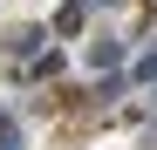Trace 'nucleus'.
Here are the masks:
<instances>
[{
    "instance_id": "1",
    "label": "nucleus",
    "mask_w": 157,
    "mask_h": 150,
    "mask_svg": "<svg viewBox=\"0 0 157 150\" xmlns=\"http://www.w3.org/2000/svg\"><path fill=\"white\" fill-rule=\"evenodd\" d=\"M123 62V41H89V68H116Z\"/></svg>"
},
{
    "instance_id": "2",
    "label": "nucleus",
    "mask_w": 157,
    "mask_h": 150,
    "mask_svg": "<svg viewBox=\"0 0 157 150\" xmlns=\"http://www.w3.org/2000/svg\"><path fill=\"white\" fill-rule=\"evenodd\" d=\"M82 21H89V7L75 0V7H62V14H55V34H82Z\"/></svg>"
},
{
    "instance_id": "3",
    "label": "nucleus",
    "mask_w": 157,
    "mask_h": 150,
    "mask_svg": "<svg viewBox=\"0 0 157 150\" xmlns=\"http://www.w3.org/2000/svg\"><path fill=\"white\" fill-rule=\"evenodd\" d=\"M34 48H41L34 28H14V34H7V55H34Z\"/></svg>"
},
{
    "instance_id": "4",
    "label": "nucleus",
    "mask_w": 157,
    "mask_h": 150,
    "mask_svg": "<svg viewBox=\"0 0 157 150\" xmlns=\"http://www.w3.org/2000/svg\"><path fill=\"white\" fill-rule=\"evenodd\" d=\"M137 82H157V55H144V62H137Z\"/></svg>"
},
{
    "instance_id": "5",
    "label": "nucleus",
    "mask_w": 157,
    "mask_h": 150,
    "mask_svg": "<svg viewBox=\"0 0 157 150\" xmlns=\"http://www.w3.org/2000/svg\"><path fill=\"white\" fill-rule=\"evenodd\" d=\"M0 150H21V137H14V130H7V123H0Z\"/></svg>"
},
{
    "instance_id": "6",
    "label": "nucleus",
    "mask_w": 157,
    "mask_h": 150,
    "mask_svg": "<svg viewBox=\"0 0 157 150\" xmlns=\"http://www.w3.org/2000/svg\"><path fill=\"white\" fill-rule=\"evenodd\" d=\"M82 7H116V0H82Z\"/></svg>"
}]
</instances>
